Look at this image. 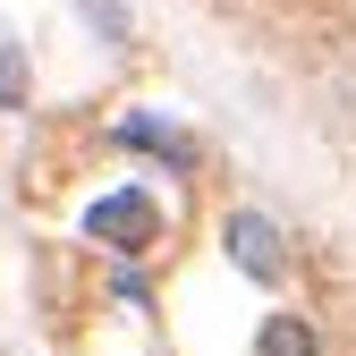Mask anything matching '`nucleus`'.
Masks as SVG:
<instances>
[{"label":"nucleus","mask_w":356,"mask_h":356,"mask_svg":"<svg viewBox=\"0 0 356 356\" xmlns=\"http://www.w3.org/2000/svg\"><path fill=\"white\" fill-rule=\"evenodd\" d=\"M85 238H94V246H119V254H145L161 238V204L145 187H111V195L85 204Z\"/></svg>","instance_id":"nucleus-1"},{"label":"nucleus","mask_w":356,"mask_h":356,"mask_svg":"<svg viewBox=\"0 0 356 356\" xmlns=\"http://www.w3.org/2000/svg\"><path fill=\"white\" fill-rule=\"evenodd\" d=\"M220 238H229V254H238L246 280H280V229H272L263 212H229V229H220Z\"/></svg>","instance_id":"nucleus-2"},{"label":"nucleus","mask_w":356,"mask_h":356,"mask_svg":"<svg viewBox=\"0 0 356 356\" xmlns=\"http://www.w3.org/2000/svg\"><path fill=\"white\" fill-rule=\"evenodd\" d=\"M119 136H127V145H136V153H161V161H178V170H187V161H195V145H187V136H178V127H170V119H127V127H119Z\"/></svg>","instance_id":"nucleus-3"},{"label":"nucleus","mask_w":356,"mask_h":356,"mask_svg":"<svg viewBox=\"0 0 356 356\" xmlns=\"http://www.w3.org/2000/svg\"><path fill=\"white\" fill-rule=\"evenodd\" d=\"M254 356H323V348H314V331H305L297 314H272L263 339H254Z\"/></svg>","instance_id":"nucleus-4"},{"label":"nucleus","mask_w":356,"mask_h":356,"mask_svg":"<svg viewBox=\"0 0 356 356\" xmlns=\"http://www.w3.org/2000/svg\"><path fill=\"white\" fill-rule=\"evenodd\" d=\"M0 111H26V60L9 34H0Z\"/></svg>","instance_id":"nucleus-5"},{"label":"nucleus","mask_w":356,"mask_h":356,"mask_svg":"<svg viewBox=\"0 0 356 356\" xmlns=\"http://www.w3.org/2000/svg\"><path fill=\"white\" fill-rule=\"evenodd\" d=\"M76 9H85V26H94L102 42H127V9L119 0H76Z\"/></svg>","instance_id":"nucleus-6"}]
</instances>
